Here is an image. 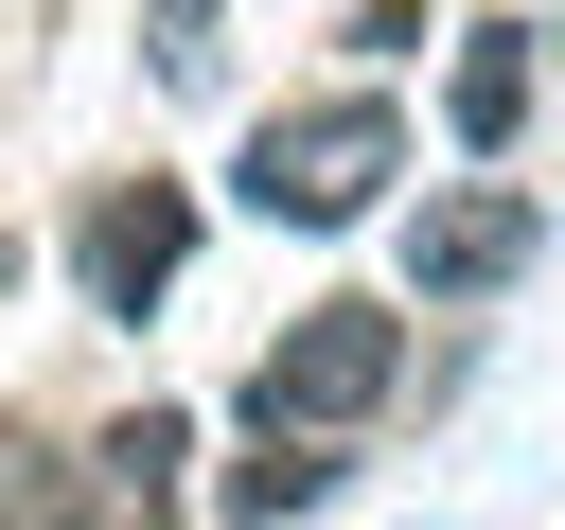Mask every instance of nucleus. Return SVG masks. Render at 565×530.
<instances>
[{"instance_id":"obj_1","label":"nucleus","mask_w":565,"mask_h":530,"mask_svg":"<svg viewBox=\"0 0 565 530\" xmlns=\"http://www.w3.org/2000/svg\"><path fill=\"white\" fill-rule=\"evenodd\" d=\"M388 177H406V106H388V88H300V106H265L247 159H230V194H247L265 230H353V212H388Z\"/></svg>"},{"instance_id":"obj_2","label":"nucleus","mask_w":565,"mask_h":530,"mask_svg":"<svg viewBox=\"0 0 565 530\" xmlns=\"http://www.w3.org/2000/svg\"><path fill=\"white\" fill-rule=\"evenodd\" d=\"M388 389H406V300H300V318L247 353V424L353 442V424H388Z\"/></svg>"},{"instance_id":"obj_3","label":"nucleus","mask_w":565,"mask_h":530,"mask_svg":"<svg viewBox=\"0 0 565 530\" xmlns=\"http://www.w3.org/2000/svg\"><path fill=\"white\" fill-rule=\"evenodd\" d=\"M530 265H547V194H530V177H494V159H477V177H424V212H406V300H424V318H477V300H512Z\"/></svg>"},{"instance_id":"obj_4","label":"nucleus","mask_w":565,"mask_h":530,"mask_svg":"<svg viewBox=\"0 0 565 530\" xmlns=\"http://www.w3.org/2000/svg\"><path fill=\"white\" fill-rule=\"evenodd\" d=\"M177 265H194V194H177V177H88V194H71V300H88L106 336H141V318L177 300Z\"/></svg>"},{"instance_id":"obj_5","label":"nucleus","mask_w":565,"mask_h":530,"mask_svg":"<svg viewBox=\"0 0 565 530\" xmlns=\"http://www.w3.org/2000/svg\"><path fill=\"white\" fill-rule=\"evenodd\" d=\"M530 18H459V53H441V124H459V159H512L530 141Z\"/></svg>"},{"instance_id":"obj_6","label":"nucleus","mask_w":565,"mask_h":530,"mask_svg":"<svg viewBox=\"0 0 565 530\" xmlns=\"http://www.w3.org/2000/svg\"><path fill=\"white\" fill-rule=\"evenodd\" d=\"M353 495V442H318V424H247V459H230V530H300V512H335Z\"/></svg>"},{"instance_id":"obj_7","label":"nucleus","mask_w":565,"mask_h":530,"mask_svg":"<svg viewBox=\"0 0 565 530\" xmlns=\"http://www.w3.org/2000/svg\"><path fill=\"white\" fill-rule=\"evenodd\" d=\"M0 530H71V459L0 424Z\"/></svg>"},{"instance_id":"obj_8","label":"nucleus","mask_w":565,"mask_h":530,"mask_svg":"<svg viewBox=\"0 0 565 530\" xmlns=\"http://www.w3.org/2000/svg\"><path fill=\"white\" fill-rule=\"evenodd\" d=\"M141 53L159 71H212V0H141Z\"/></svg>"}]
</instances>
